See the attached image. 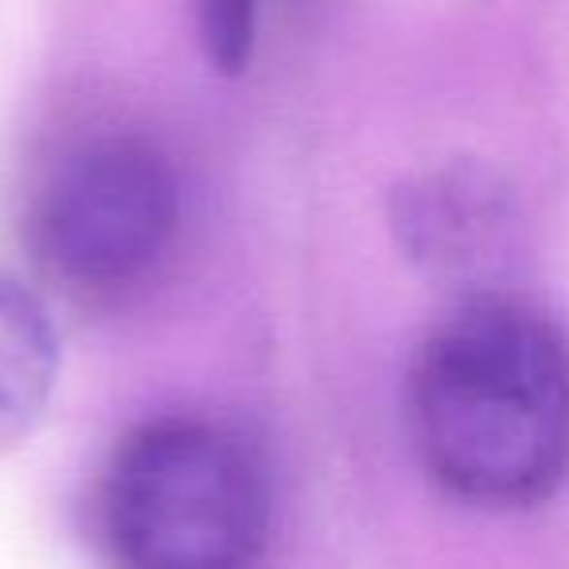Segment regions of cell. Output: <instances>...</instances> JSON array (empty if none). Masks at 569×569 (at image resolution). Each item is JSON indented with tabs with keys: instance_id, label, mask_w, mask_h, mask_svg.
<instances>
[{
	"instance_id": "6da1fadb",
	"label": "cell",
	"mask_w": 569,
	"mask_h": 569,
	"mask_svg": "<svg viewBox=\"0 0 569 569\" xmlns=\"http://www.w3.org/2000/svg\"><path fill=\"white\" fill-rule=\"evenodd\" d=\"M406 421L449 496L519 511L569 480V336L519 297L468 293L445 312L406 379Z\"/></svg>"
},
{
	"instance_id": "5b68a950",
	"label": "cell",
	"mask_w": 569,
	"mask_h": 569,
	"mask_svg": "<svg viewBox=\"0 0 569 569\" xmlns=\"http://www.w3.org/2000/svg\"><path fill=\"white\" fill-rule=\"evenodd\" d=\"M56 379L59 340L48 309L20 277L0 269V452L32 433Z\"/></svg>"
},
{
	"instance_id": "7a4b0ae2",
	"label": "cell",
	"mask_w": 569,
	"mask_h": 569,
	"mask_svg": "<svg viewBox=\"0 0 569 569\" xmlns=\"http://www.w3.org/2000/svg\"><path fill=\"white\" fill-rule=\"evenodd\" d=\"M121 569H253L269 542V476L238 429L157 418L126 433L98 491Z\"/></svg>"
},
{
	"instance_id": "3957f363",
	"label": "cell",
	"mask_w": 569,
	"mask_h": 569,
	"mask_svg": "<svg viewBox=\"0 0 569 569\" xmlns=\"http://www.w3.org/2000/svg\"><path fill=\"white\" fill-rule=\"evenodd\" d=\"M176 234V168L133 133L94 137L67 152L32 211L36 258L79 301H118L149 284Z\"/></svg>"
},
{
	"instance_id": "8992f818",
	"label": "cell",
	"mask_w": 569,
	"mask_h": 569,
	"mask_svg": "<svg viewBox=\"0 0 569 569\" xmlns=\"http://www.w3.org/2000/svg\"><path fill=\"white\" fill-rule=\"evenodd\" d=\"M261 0H199L207 56L222 74H242L253 56Z\"/></svg>"
},
{
	"instance_id": "277c9868",
	"label": "cell",
	"mask_w": 569,
	"mask_h": 569,
	"mask_svg": "<svg viewBox=\"0 0 569 569\" xmlns=\"http://www.w3.org/2000/svg\"><path fill=\"white\" fill-rule=\"evenodd\" d=\"M398 238L437 277L480 284L511 250L515 207L507 188L476 164L426 172L398 191Z\"/></svg>"
}]
</instances>
